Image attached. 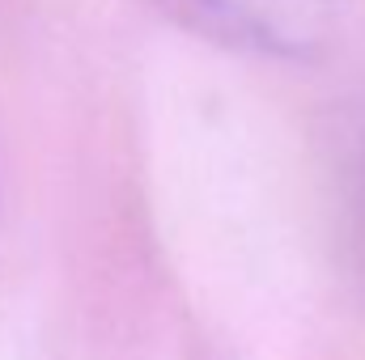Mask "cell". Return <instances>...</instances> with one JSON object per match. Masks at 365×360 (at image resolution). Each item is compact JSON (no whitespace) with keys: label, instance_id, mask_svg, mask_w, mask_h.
Wrapping results in <instances>:
<instances>
[{"label":"cell","instance_id":"1","mask_svg":"<svg viewBox=\"0 0 365 360\" xmlns=\"http://www.w3.org/2000/svg\"><path fill=\"white\" fill-rule=\"evenodd\" d=\"M182 30L264 60H310L331 43L336 0H158Z\"/></svg>","mask_w":365,"mask_h":360}]
</instances>
